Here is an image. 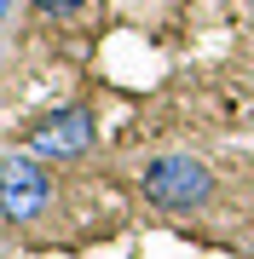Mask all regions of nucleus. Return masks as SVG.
Returning a JSON list of instances; mask_svg holds the SVG:
<instances>
[{"mask_svg": "<svg viewBox=\"0 0 254 259\" xmlns=\"http://www.w3.org/2000/svg\"><path fill=\"white\" fill-rule=\"evenodd\" d=\"M87 144H93V110H52L35 121V133H29V150L35 156H52V161H69V156H87Z\"/></svg>", "mask_w": 254, "mask_h": 259, "instance_id": "3", "label": "nucleus"}, {"mask_svg": "<svg viewBox=\"0 0 254 259\" xmlns=\"http://www.w3.org/2000/svg\"><path fill=\"white\" fill-rule=\"evenodd\" d=\"M35 6H41V12H52V18H64V12H81L87 0H35Z\"/></svg>", "mask_w": 254, "mask_h": 259, "instance_id": "4", "label": "nucleus"}, {"mask_svg": "<svg viewBox=\"0 0 254 259\" xmlns=\"http://www.w3.org/2000/svg\"><path fill=\"white\" fill-rule=\"evenodd\" d=\"M47 196H52V185H47V173H41L35 156H6L0 161V213L6 219H18V225L41 219Z\"/></svg>", "mask_w": 254, "mask_h": 259, "instance_id": "2", "label": "nucleus"}, {"mask_svg": "<svg viewBox=\"0 0 254 259\" xmlns=\"http://www.w3.org/2000/svg\"><path fill=\"white\" fill-rule=\"evenodd\" d=\"M139 190H144V202L162 207V213H197V207L214 202V173H208L197 156H156L139 173Z\"/></svg>", "mask_w": 254, "mask_h": 259, "instance_id": "1", "label": "nucleus"}, {"mask_svg": "<svg viewBox=\"0 0 254 259\" xmlns=\"http://www.w3.org/2000/svg\"><path fill=\"white\" fill-rule=\"evenodd\" d=\"M6 12H12V0H0V18H6Z\"/></svg>", "mask_w": 254, "mask_h": 259, "instance_id": "5", "label": "nucleus"}]
</instances>
